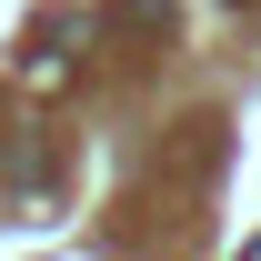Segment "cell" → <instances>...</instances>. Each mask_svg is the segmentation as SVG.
<instances>
[{
  "label": "cell",
  "mask_w": 261,
  "mask_h": 261,
  "mask_svg": "<svg viewBox=\"0 0 261 261\" xmlns=\"http://www.w3.org/2000/svg\"><path fill=\"white\" fill-rule=\"evenodd\" d=\"M241 261H261V241H251V251H241Z\"/></svg>",
  "instance_id": "obj_1"
}]
</instances>
